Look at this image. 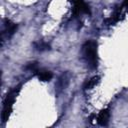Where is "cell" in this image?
<instances>
[{"instance_id": "obj_1", "label": "cell", "mask_w": 128, "mask_h": 128, "mask_svg": "<svg viewBox=\"0 0 128 128\" xmlns=\"http://www.w3.org/2000/svg\"><path fill=\"white\" fill-rule=\"evenodd\" d=\"M83 58L86 61L87 65L91 69L97 68L98 56H97V43L93 40L86 41L82 46Z\"/></svg>"}, {"instance_id": "obj_4", "label": "cell", "mask_w": 128, "mask_h": 128, "mask_svg": "<svg viewBox=\"0 0 128 128\" xmlns=\"http://www.w3.org/2000/svg\"><path fill=\"white\" fill-rule=\"evenodd\" d=\"M109 118H110V110L109 108H104L99 112L97 116V122L101 126H106L108 124Z\"/></svg>"}, {"instance_id": "obj_5", "label": "cell", "mask_w": 128, "mask_h": 128, "mask_svg": "<svg viewBox=\"0 0 128 128\" xmlns=\"http://www.w3.org/2000/svg\"><path fill=\"white\" fill-rule=\"evenodd\" d=\"M36 74H37L39 80H41V81H43V82L50 81V80L52 79V77H53L52 72H50L49 70H46V69H42V68H40V69L36 72Z\"/></svg>"}, {"instance_id": "obj_3", "label": "cell", "mask_w": 128, "mask_h": 128, "mask_svg": "<svg viewBox=\"0 0 128 128\" xmlns=\"http://www.w3.org/2000/svg\"><path fill=\"white\" fill-rule=\"evenodd\" d=\"M74 7H73V13L74 15H79V14H90V9L89 6L84 2V0H71Z\"/></svg>"}, {"instance_id": "obj_7", "label": "cell", "mask_w": 128, "mask_h": 128, "mask_svg": "<svg viewBox=\"0 0 128 128\" xmlns=\"http://www.w3.org/2000/svg\"><path fill=\"white\" fill-rule=\"evenodd\" d=\"M98 82H99V77L98 76H94L91 79L86 81V83L84 84V89H92L94 86L97 85Z\"/></svg>"}, {"instance_id": "obj_9", "label": "cell", "mask_w": 128, "mask_h": 128, "mask_svg": "<svg viewBox=\"0 0 128 128\" xmlns=\"http://www.w3.org/2000/svg\"><path fill=\"white\" fill-rule=\"evenodd\" d=\"M26 69L29 70V71H32V72L36 73L40 68H39V66H38V63H36V62H31V63H28V64H27Z\"/></svg>"}, {"instance_id": "obj_8", "label": "cell", "mask_w": 128, "mask_h": 128, "mask_svg": "<svg viewBox=\"0 0 128 128\" xmlns=\"http://www.w3.org/2000/svg\"><path fill=\"white\" fill-rule=\"evenodd\" d=\"M34 47L38 51H44V50H49L50 49V45L46 42H43V41H39V42L34 43Z\"/></svg>"}, {"instance_id": "obj_6", "label": "cell", "mask_w": 128, "mask_h": 128, "mask_svg": "<svg viewBox=\"0 0 128 128\" xmlns=\"http://www.w3.org/2000/svg\"><path fill=\"white\" fill-rule=\"evenodd\" d=\"M16 30H17V25L15 23L11 22L10 20L5 21V32L7 33V36L13 35Z\"/></svg>"}, {"instance_id": "obj_2", "label": "cell", "mask_w": 128, "mask_h": 128, "mask_svg": "<svg viewBox=\"0 0 128 128\" xmlns=\"http://www.w3.org/2000/svg\"><path fill=\"white\" fill-rule=\"evenodd\" d=\"M19 91H20V86H17L14 89H12L9 93H7V95L3 101V109H2V114H1L2 123H5L8 121V119L11 115V112H12L14 101H15L16 96L19 93Z\"/></svg>"}]
</instances>
